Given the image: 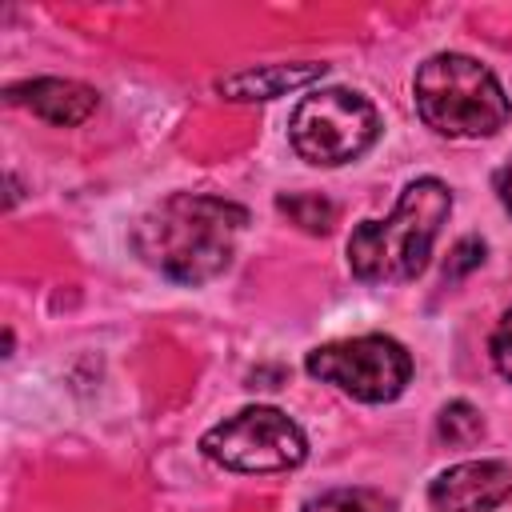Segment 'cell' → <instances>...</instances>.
<instances>
[{
	"label": "cell",
	"mask_w": 512,
	"mask_h": 512,
	"mask_svg": "<svg viewBox=\"0 0 512 512\" xmlns=\"http://www.w3.org/2000/svg\"><path fill=\"white\" fill-rule=\"evenodd\" d=\"M436 432H440V440L464 448V444H476V440L484 436V416H480L468 400H452V404L440 408V416H436Z\"/></svg>",
	"instance_id": "12"
},
{
	"label": "cell",
	"mask_w": 512,
	"mask_h": 512,
	"mask_svg": "<svg viewBox=\"0 0 512 512\" xmlns=\"http://www.w3.org/2000/svg\"><path fill=\"white\" fill-rule=\"evenodd\" d=\"M304 368L320 384H336L344 396L364 400V404H388L412 380L408 348L400 340L384 336V332L320 344L304 356Z\"/></svg>",
	"instance_id": "6"
},
{
	"label": "cell",
	"mask_w": 512,
	"mask_h": 512,
	"mask_svg": "<svg viewBox=\"0 0 512 512\" xmlns=\"http://www.w3.org/2000/svg\"><path fill=\"white\" fill-rule=\"evenodd\" d=\"M200 452L228 472L256 476V472H288V468L304 464L308 440L288 412L252 404V408H240L236 416L212 424L200 436Z\"/></svg>",
	"instance_id": "5"
},
{
	"label": "cell",
	"mask_w": 512,
	"mask_h": 512,
	"mask_svg": "<svg viewBox=\"0 0 512 512\" xmlns=\"http://www.w3.org/2000/svg\"><path fill=\"white\" fill-rule=\"evenodd\" d=\"M452 212V192L436 176L412 180L388 220H360L348 236V268L364 284H404L428 268L440 224Z\"/></svg>",
	"instance_id": "2"
},
{
	"label": "cell",
	"mask_w": 512,
	"mask_h": 512,
	"mask_svg": "<svg viewBox=\"0 0 512 512\" xmlns=\"http://www.w3.org/2000/svg\"><path fill=\"white\" fill-rule=\"evenodd\" d=\"M412 100L420 120L452 140L496 136L512 120V100L488 64L464 52H436L412 76Z\"/></svg>",
	"instance_id": "3"
},
{
	"label": "cell",
	"mask_w": 512,
	"mask_h": 512,
	"mask_svg": "<svg viewBox=\"0 0 512 512\" xmlns=\"http://www.w3.org/2000/svg\"><path fill=\"white\" fill-rule=\"evenodd\" d=\"M492 188H496V200H500V204L512 212V160L496 168V176H492Z\"/></svg>",
	"instance_id": "15"
},
{
	"label": "cell",
	"mask_w": 512,
	"mask_h": 512,
	"mask_svg": "<svg viewBox=\"0 0 512 512\" xmlns=\"http://www.w3.org/2000/svg\"><path fill=\"white\" fill-rule=\"evenodd\" d=\"M276 208L296 228H304L312 236H324L336 224V204L328 196H320V192H284V196H276Z\"/></svg>",
	"instance_id": "10"
},
{
	"label": "cell",
	"mask_w": 512,
	"mask_h": 512,
	"mask_svg": "<svg viewBox=\"0 0 512 512\" xmlns=\"http://www.w3.org/2000/svg\"><path fill=\"white\" fill-rule=\"evenodd\" d=\"M484 240L480 236H464L456 248H452V256H448V264H444V284H452V280H460L464 272H472V268H480L484 264Z\"/></svg>",
	"instance_id": "13"
},
{
	"label": "cell",
	"mask_w": 512,
	"mask_h": 512,
	"mask_svg": "<svg viewBox=\"0 0 512 512\" xmlns=\"http://www.w3.org/2000/svg\"><path fill=\"white\" fill-rule=\"evenodd\" d=\"M244 224L248 212L232 200L172 192L148 216H140V224L132 228V248L160 276L196 288L216 280L232 264Z\"/></svg>",
	"instance_id": "1"
},
{
	"label": "cell",
	"mask_w": 512,
	"mask_h": 512,
	"mask_svg": "<svg viewBox=\"0 0 512 512\" xmlns=\"http://www.w3.org/2000/svg\"><path fill=\"white\" fill-rule=\"evenodd\" d=\"M488 352H492L496 372H500L504 380H512V308L500 316V324H496V332H492V340H488Z\"/></svg>",
	"instance_id": "14"
},
{
	"label": "cell",
	"mask_w": 512,
	"mask_h": 512,
	"mask_svg": "<svg viewBox=\"0 0 512 512\" xmlns=\"http://www.w3.org/2000/svg\"><path fill=\"white\" fill-rule=\"evenodd\" d=\"M380 136V112L368 96L352 88H320L308 92L292 120H288V140L300 160L336 168L356 156H364Z\"/></svg>",
	"instance_id": "4"
},
{
	"label": "cell",
	"mask_w": 512,
	"mask_h": 512,
	"mask_svg": "<svg viewBox=\"0 0 512 512\" xmlns=\"http://www.w3.org/2000/svg\"><path fill=\"white\" fill-rule=\"evenodd\" d=\"M300 512H396V504L376 488H332L312 496Z\"/></svg>",
	"instance_id": "11"
},
{
	"label": "cell",
	"mask_w": 512,
	"mask_h": 512,
	"mask_svg": "<svg viewBox=\"0 0 512 512\" xmlns=\"http://www.w3.org/2000/svg\"><path fill=\"white\" fill-rule=\"evenodd\" d=\"M4 100L32 108L40 120H48L56 128L84 124L96 112V92L88 84H80V80H60V76H40V80L12 84L4 92Z\"/></svg>",
	"instance_id": "8"
},
{
	"label": "cell",
	"mask_w": 512,
	"mask_h": 512,
	"mask_svg": "<svg viewBox=\"0 0 512 512\" xmlns=\"http://www.w3.org/2000/svg\"><path fill=\"white\" fill-rule=\"evenodd\" d=\"M328 72V64L320 60H296V64H256V68H240V72H228L216 80V92L228 96V100H276V96H288L296 88H308L316 84L320 76Z\"/></svg>",
	"instance_id": "9"
},
{
	"label": "cell",
	"mask_w": 512,
	"mask_h": 512,
	"mask_svg": "<svg viewBox=\"0 0 512 512\" xmlns=\"http://www.w3.org/2000/svg\"><path fill=\"white\" fill-rule=\"evenodd\" d=\"M512 500V468L504 460H464L428 484L432 512H492Z\"/></svg>",
	"instance_id": "7"
}]
</instances>
